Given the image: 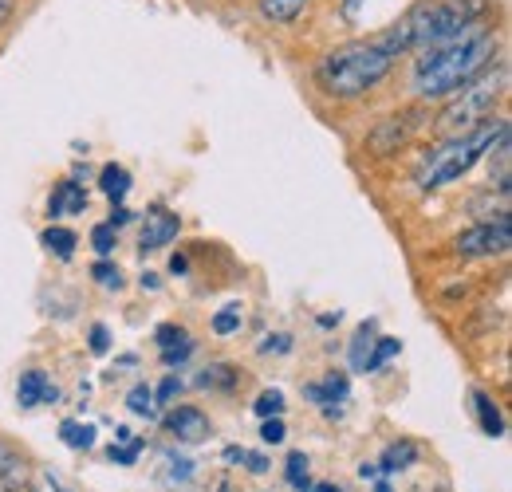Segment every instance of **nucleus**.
<instances>
[{"instance_id": "e433bc0d", "label": "nucleus", "mask_w": 512, "mask_h": 492, "mask_svg": "<svg viewBox=\"0 0 512 492\" xmlns=\"http://www.w3.org/2000/svg\"><path fill=\"white\" fill-rule=\"evenodd\" d=\"M130 221H134V213H130V209H123V205H119V209L111 213V221H107V225H111V229H123V225H130Z\"/></svg>"}, {"instance_id": "4468645a", "label": "nucleus", "mask_w": 512, "mask_h": 492, "mask_svg": "<svg viewBox=\"0 0 512 492\" xmlns=\"http://www.w3.org/2000/svg\"><path fill=\"white\" fill-rule=\"evenodd\" d=\"M237 378H241V370L237 367H229V363H213V367H205L201 374H197L193 386H201V390H233Z\"/></svg>"}, {"instance_id": "58836bf2", "label": "nucleus", "mask_w": 512, "mask_h": 492, "mask_svg": "<svg viewBox=\"0 0 512 492\" xmlns=\"http://www.w3.org/2000/svg\"><path fill=\"white\" fill-rule=\"evenodd\" d=\"M363 4H367V0H343V12H347V16H351V20H355V16H359V8H363Z\"/></svg>"}, {"instance_id": "f8f14e48", "label": "nucleus", "mask_w": 512, "mask_h": 492, "mask_svg": "<svg viewBox=\"0 0 512 492\" xmlns=\"http://www.w3.org/2000/svg\"><path fill=\"white\" fill-rule=\"evenodd\" d=\"M473 406H477V422H481V430L489 433V437H501V433H505V414H501V406H497L485 390H473Z\"/></svg>"}, {"instance_id": "f257e3e1", "label": "nucleus", "mask_w": 512, "mask_h": 492, "mask_svg": "<svg viewBox=\"0 0 512 492\" xmlns=\"http://www.w3.org/2000/svg\"><path fill=\"white\" fill-rule=\"evenodd\" d=\"M497 56V36L481 24L461 32L457 40L426 48V56L414 67V91L422 99H449L457 87H465L473 75H481Z\"/></svg>"}, {"instance_id": "f03ea898", "label": "nucleus", "mask_w": 512, "mask_h": 492, "mask_svg": "<svg viewBox=\"0 0 512 492\" xmlns=\"http://www.w3.org/2000/svg\"><path fill=\"white\" fill-rule=\"evenodd\" d=\"M481 12H485L481 0H422L386 32L383 44L394 56L410 48H438V44L457 40L461 32H469Z\"/></svg>"}, {"instance_id": "b1692460", "label": "nucleus", "mask_w": 512, "mask_h": 492, "mask_svg": "<svg viewBox=\"0 0 512 492\" xmlns=\"http://www.w3.org/2000/svg\"><path fill=\"white\" fill-rule=\"evenodd\" d=\"M253 414L260 422H264V418H280V414H284V394H280V390H264L253 402Z\"/></svg>"}, {"instance_id": "393cba45", "label": "nucleus", "mask_w": 512, "mask_h": 492, "mask_svg": "<svg viewBox=\"0 0 512 492\" xmlns=\"http://www.w3.org/2000/svg\"><path fill=\"white\" fill-rule=\"evenodd\" d=\"M91 276H95L107 292H119V288H123V268H119V264H111V260H99V264L91 268Z\"/></svg>"}, {"instance_id": "9b49d317", "label": "nucleus", "mask_w": 512, "mask_h": 492, "mask_svg": "<svg viewBox=\"0 0 512 492\" xmlns=\"http://www.w3.org/2000/svg\"><path fill=\"white\" fill-rule=\"evenodd\" d=\"M83 209H87V193L75 182H64L48 201V217H67V213H83Z\"/></svg>"}, {"instance_id": "a19ab883", "label": "nucleus", "mask_w": 512, "mask_h": 492, "mask_svg": "<svg viewBox=\"0 0 512 492\" xmlns=\"http://www.w3.org/2000/svg\"><path fill=\"white\" fill-rule=\"evenodd\" d=\"M359 477H363V481H375V477H379V469H375V465H367V461H363V465H359Z\"/></svg>"}, {"instance_id": "6ab92c4d", "label": "nucleus", "mask_w": 512, "mask_h": 492, "mask_svg": "<svg viewBox=\"0 0 512 492\" xmlns=\"http://www.w3.org/2000/svg\"><path fill=\"white\" fill-rule=\"evenodd\" d=\"M44 248L48 252H56L60 260H71V252H75V233L71 229H60V225H52V229H44Z\"/></svg>"}, {"instance_id": "9d476101", "label": "nucleus", "mask_w": 512, "mask_h": 492, "mask_svg": "<svg viewBox=\"0 0 512 492\" xmlns=\"http://www.w3.org/2000/svg\"><path fill=\"white\" fill-rule=\"evenodd\" d=\"M304 394H308L312 402H320V406H335V402H343V398L351 394V378H347L343 370H331V374H323V382L304 386Z\"/></svg>"}, {"instance_id": "f704fd0d", "label": "nucleus", "mask_w": 512, "mask_h": 492, "mask_svg": "<svg viewBox=\"0 0 512 492\" xmlns=\"http://www.w3.org/2000/svg\"><path fill=\"white\" fill-rule=\"evenodd\" d=\"M111 351V335L107 327H91V355H107Z\"/></svg>"}, {"instance_id": "423d86ee", "label": "nucleus", "mask_w": 512, "mask_h": 492, "mask_svg": "<svg viewBox=\"0 0 512 492\" xmlns=\"http://www.w3.org/2000/svg\"><path fill=\"white\" fill-rule=\"evenodd\" d=\"M453 248L461 252V256H505L512 248V225L505 217H497V221H481V225H473V229H465Z\"/></svg>"}, {"instance_id": "a878e982", "label": "nucleus", "mask_w": 512, "mask_h": 492, "mask_svg": "<svg viewBox=\"0 0 512 492\" xmlns=\"http://www.w3.org/2000/svg\"><path fill=\"white\" fill-rule=\"evenodd\" d=\"M284 469H288V485H292V489H308V485H312V481H308V457H304V453H288Z\"/></svg>"}, {"instance_id": "1a4fd4ad", "label": "nucleus", "mask_w": 512, "mask_h": 492, "mask_svg": "<svg viewBox=\"0 0 512 492\" xmlns=\"http://www.w3.org/2000/svg\"><path fill=\"white\" fill-rule=\"evenodd\" d=\"M178 229H182V221H178L174 213H154V217L146 221L142 237H138V248H142V252H154V248L170 245V241L178 237Z\"/></svg>"}, {"instance_id": "7ed1b4c3", "label": "nucleus", "mask_w": 512, "mask_h": 492, "mask_svg": "<svg viewBox=\"0 0 512 492\" xmlns=\"http://www.w3.org/2000/svg\"><path fill=\"white\" fill-rule=\"evenodd\" d=\"M394 60L398 56L386 48L383 40H355V44H343V48L327 52L316 63V79L331 99H359V95H367L371 87L383 83Z\"/></svg>"}, {"instance_id": "2eb2a0df", "label": "nucleus", "mask_w": 512, "mask_h": 492, "mask_svg": "<svg viewBox=\"0 0 512 492\" xmlns=\"http://www.w3.org/2000/svg\"><path fill=\"white\" fill-rule=\"evenodd\" d=\"M99 189L115 201V205H123L130 193V174L123 166H103V174H99Z\"/></svg>"}, {"instance_id": "2f4dec72", "label": "nucleus", "mask_w": 512, "mask_h": 492, "mask_svg": "<svg viewBox=\"0 0 512 492\" xmlns=\"http://www.w3.org/2000/svg\"><path fill=\"white\" fill-rule=\"evenodd\" d=\"M190 355H193V339H186V343H178V347H166V351H162V363H166V367H182Z\"/></svg>"}, {"instance_id": "4c0bfd02", "label": "nucleus", "mask_w": 512, "mask_h": 492, "mask_svg": "<svg viewBox=\"0 0 512 492\" xmlns=\"http://www.w3.org/2000/svg\"><path fill=\"white\" fill-rule=\"evenodd\" d=\"M186 268H190V260H186L182 252H174V256H170V272H186Z\"/></svg>"}, {"instance_id": "a18cd8bd", "label": "nucleus", "mask_w": 512, "mask_h": 492, "mask_svg": "<svg viewBox=\"0 0 512 492\" xmlns=\"http://www.w3.org/2000/svg\"><path fill=\"white\" fill-rule=\"evenodd\" d=\"M217 492H225V485H221V489H217Z\"/></svg>"}, {"instance_id": "20e7f679", "label": "nucleus", "mask_w": 512, "mask_h": 492, "mask_svg": "<svg viewBox=\"0 0 512 492\" xmlns=\"http://www.w3.org/2000/svg\"><path fill=\"white\" fill-rule=\"evenodd\" d=\"M505 134H509V123H481L477 130H469V134H453L434 154H426V162L418 166V189H442V185L457 182L485 154H493V146Z\"/></svg>"}, {"instance_id": "37998d69", "label": "nucleus", "mask_w": 512, "mask_h": 492, "mask_svg": "<svg viewBox=\"0 0 512 492\" xmlns=\"http://www.w3.org/2000/svg\"><path fill=\"white\" fill-rule=\"evenodd\" d=\"M142 288H146V292H158V276H154V272H146V276H142Z\"/></svg>"}, {"instance_id": "79ce46f5", "label": "nucleus", "mask_w": 512, "mask_h": 492, "mask_svg": "<svg viewBox=\"0 0 512 492\" xmlns=\"http://www.w3.org/2000/svg\"><path fill=\"white\" fill-rule=\"evenodd\" d=\"M304 492H343L339 485H331V481H320V485H308Z\"/></svg>"}, {"instance_id": "0eeeda50", "label": "nucleus", "mask_w": 512, "mask_h": 492, "mask_svg": "<svg viewBox=\"0 0 512 492\" xmlns=\"http://www.w3.org/2000/svg\"><path fill=\"white\" fill-rule=\"evenodd\" d=\"M16 402L20 410H36V406H52L60 402V386L44 374V370H28L20 374V386H16Z\"/></svg>"}, {"instance_id": "72a5a7b5", "label": "nucleus", "mask_w": 512, "mask_h": 492, "mask_svg": "<svg viewBox=\"0 0 512 492\" xmlns=\"http://www.w3.org/2000/svg\"><path fill=\"white\" fill-rule=\"evenodd\" d=\"M178 390H182V378H166V382L158 386V394H154V406H170Z\"/></svg>"}, {"instance_id": "c756f323", "label": "nucleus", "mask_w": 512, "mask_h": 492, "mask_svg": "<svg viewBox=\"0 0 512 492\" xmlns=\"http://www.w3.org/2000/svg\"><path fill=\"white\" fill-rule=\"evenodd\" d=\"M190 339V331L186 327H178V323H166V327H158V347L166 351V347H178V343H186Z\"/></svg>"}, {"instance_id": "c85d7f7f", "label": "nucleus", "mask_w": 512, "mask_h": 492, "mask_svg": "<svg viewBox=\"0 0 512 492\" xmlns=\"http://www.w3.org/2000/svg\"><path fill=\"white\" fill-rule=\"evenodd\" d=\"M123 441H127V445H111V461H119V465H134V461H138L142 441H138V437H130V433H123Z\"/></svg>"}, {"instance_id": "dca6fc26", "label": "nucleus", "mask_w": 512, "mask_h": 492, "mask_svg": "<svg viewBox=\"0 0 512 492\" xmlns=\"http://www.w3.org/2000/svg\"><path fill=\"white\" fill-rule=\"evenodd\" d=\"M371 347H375V319H367V323L355 331V339H351V367L367 370V355H371Z\"/></svg>"}, {"instance_id": "ea45409f", "label": "nucleus", "mask_w": 512, "mask_h": 492, "mask_svg": "<svg viewBox=\"0 0 512 492\" xmlns=\"http://www.w3.org/2000/svg\"><path fill=\"white\" fill-rule=\"evenodd\" d=\"M339 319H343L339 311H327V315H320V327H339Z\"/></svg>"}, {"instance_id": "ddd939ff", "label": "nucleus", "mask_w": 512, "mask_h": 492, "mask_svg": "<svg viewBox=\"0 0 512 492\" xmlns=\"http://www.w3.org/2000/svg\"><path fill=\"white\" fill-rule=\"evenodd\" d=\"M414 461H418V445H410V441H398V445H390V449L383 453V461H379V473H386V477H394V473H406Z\"/></svg>"}, {"instance_id": "39448f33", "label": "nucleus", "mask_w": 512, "mask_h": 492, "mask_svg": "<svg viewBox=\"0 0 512 492\" xmlns=\"http://www.w3.org/2000/svg\"><path fill=\"white\" fill-rule=\"evenodd\" d=\"M505 75H509L505 67H485V71L473 75L465 87H457L461 95H449L446 111L438 115V130L449 134V138L477 130V126L493 115V107H497V99H501V91H505Z\"/></svg>"}, {"instance_id": "aec40b11", "label": "nucleus", "mask_w": 512, "mask_h": 492, "mask_svg": "<svg viewBox=\"0 0 512 492\" xmlns=\"http://www.w3.org/2000/svg\"><path fill=\"white\" fill-rule=\"evenodd\" d=\"M260 8H264V16H268V20L288 24V20H296V16L308 8V0H264Z\"/></svg>"}, {"instance_id": "6e6552de", "label": "nucleus", "mask_w": 512, "mask_h": 492, "mask_svg": "<svg viewBox=\"0 0 512 492\" xmlns=\"http://www.w3.org/2000/svg\"><path fill=\"white\" fill-rule=\"evenodd\" d=\"M166 430L174 433L178 441H186V445H197V441L209 437V418L197 406H174L166 414Z\"/></svg>"}, {"instance_id": "412c9836", "label": "nucleus", "mask_w": 512, "mask_h": 492, "mask_svg": "<svg viewBox=\"0 0 512 492\" xmlns=\"http://www.w3.org/2000/svg\"><path fill=\"white\" fill-rule=\"evenodd\" d=\"M241 323H245V308L241 304H225L213 315V335H233V331H241Z\"/></svg>"}, {"instance_id": "5701e85b", "label": "nucleus", "mask_w": 512, "mask_h": 492, "mask_svg": "<svg viewBox=\"0 0 512 492\" xmlns=\"http://www.w3.org/2000/svg\"><path fill=\"white\" fill-rule=\"evenodd\" d=\"M60 437H64L71 449H91L95 445V426H79V422H64L60 426Z\"/></svg>"}, {"instance_id": "473e14b6", "label": "nucleus", "mask_w": 512, "mask_h": 492, "mask_svg": "<svg viewBox=\"0 0 512 492\" xmlns=\"http://www.w3.org/2000/svg\"><path fill=\"white\" fill-rule=\"evenodd\" d=\"M284 422L280 418H264V426H260V441H268V445H280L284 441Z\"/></svg>"}, {"instance_id": "a211bd4d", "label": "nucleus", "mask_w": 512, "mask_h": 492, "mask_svg": "<svg viewBox=\"0 0 512 492\" xmlns=\"http://www.w3.org/2000/svg\"><path fill=\"white\" fill-rule=\"evenodd\" d=\"M127 410L134 418H158V406H154V390L146 382H138L127 394Z\"/></svg>"}, {"instance_id": "f3484780", "label": "nucleus", "mask_w": 512, "mask_h": 492, "mask_svg": "<svg viewBox=\"0 0 512 492\" xmlns=\"http://www.w3.org/2000/svg\"><path fill=\"white\" fill-rule=\"evenodd\" d=\"M193 465L190 457H182V453H166V461H162V473H166V485H190L193 481Z\"/></svg>"}, {"instance_id": "cd10ccee", "label": "nucleus", "mask_w": 512, "mask_h": 492, "mask_svg": "<svg viewBox=\"0 0 512 492\" xmlns=\"http://www.w3.org/2000/svg\"><path fill=\"white\" fill-rule=\"evenodd\" d=\"M398 351H402V343H398V339H379V343L371 347V355H367V370H379L386 359H394Z\"/></svg>"}, {"instance_id": "c9c22d12", "label": "nucleus", "mask_w": 512, "mask_h": 492, "mask_svg": "<svg viewBox=\"0 0 512 492\" xmlns=\"http://www.w3.org/2000/svg\"><path fill=\"white\" fill-rule=\"evenodd\" d=\"M241 465L253 469V473H268V461H264L260 453H241Z\"/></svg>"}, {"instance_id": "4be33fe9", "label": "nucleus", "mask_w": 512, "mask_h": 492, "mask_svg": "<svg viewBox=\"0 0 512 492\" xmlns=\"http://www.w3.org/2000/svg\"><path fill=\"white\" fill-rule=\"evenodd\" d=\"M0 481L4 485H24V461L8 445H0Z\"/></svg>"}, {"instance_id": "7c9ffc66", "label": "nucleus", "mask_w": 512, "mask_h": 492, "mask_svg": "<svg viewBox=\"0 0 512 492\" xmlns=\"http://www.w3.org/2000/svg\"><path fill=\"white\" fill-rule=\"evenodd\" d=\"M292 351V335H264L260 339V355H288Z\"/></svg>"}, {"instance_id": "bb28decb", "label": "nucleus", "mask_w": 512, "mask_h": 492, "mask_svg": "<svg viewBox=\"0 0 512 492\" xmlns=\"http://www.w3.org/2000/svg\"><path fill=\"white\" fill-rule=\"evenodd\" d=\"M115 237H119V229H111V225H95V229H91V245H95V252H99L103 260H111Z\"/></svg>"}, {"instance_id": "c03bdc74", "label": "nucleus", "mask_w": 512, "mask_h": 492, "mask_svg": "<svg viewBox=\"0 0 512 492\" xmlns=\"http://www.w3.org/2000/svg\"><path fill=\"white\" fill-rule=\"evenodd\" d=\"M12 16V0H0V20H8Z\"/></svg>"}]
</instances>
